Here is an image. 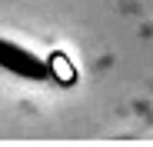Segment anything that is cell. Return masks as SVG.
<instances>
[{
  "mask_svg": "<svg viewBox=\"0 0 153 147\" xmlns=\"http://www.w3.org/2000/svg\"><path fill=\"white\" fill-rule=\"evenodd\" d=\"M0 67L17 74V77H27V80H50V64L43 57L30 54L27 47L4 40V37H0Z\"/></svg>",
  "mask_w": 153,
  "mask_h": 147,
  "instance_id": "1",
  "label": "cell"
}]
</instances>
